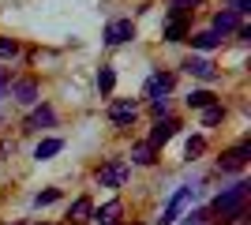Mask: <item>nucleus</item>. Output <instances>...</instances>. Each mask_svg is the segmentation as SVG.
I'll list each match as a JSON object with an SVG mask.
<instances>
[{
    "mask_svg": "<svg viewBox=\"0 0 251 225\" xmlns=\"http://www.w3.org/2000/svg\"><path fill=\"white\" fill-rule=\"evenodd\" d=\"M240 210H248V184H244V180L232 184V188H225V192L214 199V214H221L225 222H232Z\"/></svg>",
    "mask_w": 251,
    "mask_h": 225,
    "instance_id": "nucleus-1",
    "label": "nucleus"
},
{
    "mask_svg": "<svg viewBox=\"0 0 251 225\" xmlns=\"http://www.w3.org/2000/svg\"><path fill=\"white\" fill-rule=\"evenodd\" d=\"M248 158H251V143H240V147L225 150V154L218 158V169L221 173H240L244 165H248Z\"/></svg>",
    "mask_w": 251,
    "mask_h": 225,
    "instance_id": "nucleus-2",
    "label": "nucleus"
},
{
    "mask_svg": "<svg viewBox=\"0 0 251 225\" xmlns=\"http://www.w3.org/2000/svg\"><path fill=\"white\" fill-rule=\"evenodd\" d=\"M131 38H135V23L131 19H116V23L105 26V42L109 45H124V42H131Z\"/></svg>",
    "mask_w": 251,
    "mask_h": 225,
    "instance_id": "nucleus-3",
    "label": "nucleus"
},
{
    "mask_svg": "<svg viewBox=\"0 0 251 225\" xmlns=\"http://www.w3.org/2000/svg\"><path fill=\"white\" fill-rule=\"evenodd\" d=\"M52 124H56V113H52L49 105H38V109L30 113V117H26L23 131H42V128H52Z\"/></svg>",
    "mask_w": 251,
    "mask_h": 225,
    "instance_id": "nucleus-4",
    "label": "nucleus"
},
{
    "mask_svg": "<svg viewBox=\"0 0 251 225\" xmlns=\"http://www.w3.org/2000/svg\"><path fill=\"white\" fill-rule=\"evenodd\" d=\"M98 180L109 184V188H120V184L127 180V165H124V161H109L105 169H98Z\"/></svg>",
    "mask_w": 251,
    "mask_h": 225,
    "instance_id": "nucleus-5",
    "label": "nucleus"
},
{
    "mask_svg": "<svg viewBox=\"0 0 251 225\" xmlns=\"http://www.w3.org/2000/svg\"><path fill=\"white\" fill-rule=\"evenodd\" d=\"M176 128H180V124H176V120H169V117H165V120H157L154 131H150V147H165V143L176 135Z\"/></svg>",
    "mask_w": 251,
    "mask_h": 225,
    "instance_id": "nucleus-6",
    "label": "nucleus"
},
{
    "mask_svg": "<svg viewBox=\"0 0 251 225\" xmlns=\"http://www.w3.org/2000/svg\"><path fill=\"white\" fill-rule=\"evenodd\" d=\"M188 199H191V188H180V192L173 195V203L165 206V214H161V222H157V225H173V222H176V214L184 210V203H188Z\"/></svg>",
    "mask_w": 251,
    "mask_h": 225,
    "instance_id": "nucleus-7",
    "label": "nucleus"
},
{
    "mask_svg": "<svg viewBox=\"0 0 251 225\" xmlns=\"http://www.w3.org/2000/svg\"><path fill=\"white\" fill-rule=\"evenodd\" d=\"M135 101H113V109H109V117L116 120V124H131V120H135Z\"/></svg>",
    "mask_w": 251,
    "mask_h": 225,
    "instance_id": "nucleus-8",
    "label": "nucleus"
},
{
    "mask_svg": "<svg viewBox=\"0 0 251 225\" xmlns=\"http://www.w3.org/2000/svg\"><path fill=\"white\" fill-rule=\"evenodd\" d=\"M240 26V15L236 11H221V15H214V34H232Z\"/></svg>",
    "mask_w": 251,
    "mask_h": 225,
    "instance_id": "nucleus-9",
    "label": "nucleus"
},
{
    "mask_svg": "<svg viewBox=\"0 0 251 225\" xmlns=\"http://www.w3.org/2000/svg\"><path fill=\"white\" fill-rule=\"evenodd\" d=\"M11 94L19 98V101H26V105H34V101H38V86H34L30 79H19V83H11Z\"/></svg>",
    "mask_w": 251,
    "mask_h": 225,
    "instance_id": "nucleus-10",
    "label": "nucleus"
},
{
    "mask_svg": "<svg viewBox=\"0 0 251 225\" xmlns=\"http://www.w3.org/2000/svg\"><path fill=\"white\" fill-rule=\"evenodd\" d=\"M169 90H173V75H154V79L147 83V94L150 98H165Z\"/></svg>",
    "mask_w": 251,
    "mask_h": 225,
    "instance_id": "nucleus-11",
    "label": "nucleus"
},
{
    "mask_svg": "<svg viewBox=\"0 0 251 225\" xmlns=\"http://www.w3.org/2000/svg\"><path fill=\"white\" fill-rule=\"evenodd\" d=\"M184 68H188L191 75H199V79H206V83L214 79V64H210V60H202V56H191V60H188Z\"/></svg>",
    "mask_w": 251,
    "mask_h": 225,
    "instance_id": "nucleus-12",
    "label": "nucleus"
},
{
    "mask_svg": "<svg viewBox=\"0 0 251 225\" xmlns=\"http://www.w3.org/2000/svg\"><path fill=\"white\" fill-rule=\"evenodd\" d=\"M60 150H64L60 139H42V143H38V150H34V158H38V161H49L52 154H60Z\"/></svg>",
    "mask_w": 251,
    "mask_h": 225,
    "instance_id": "nucleus-13",
    "label": "nucleus"
},
{
    "mask_svg": "<svg viewBox=\"0 0 251 225\" xmlns=\"http://www.w3.org/2000/svg\"><path fill=\"white\" fill-rule=\"evenodd\" d=\"M94 218H98L101 225H116V222H120V203H116V199H113V203H105Z\"/></svg>",
    "mask_w": 251,
    "mask_h": 225,
    "instance_id": "nucleus-14",
    "label": "nucleus"
},
{
    "mask_svg": "<svg viewBox=\"0 0 251 225\" xmlns=\"http://www.w3.org/2000/svg\"><path fill=\"white\" fill-rule=\"evenodd\" d=\"M221 38L214 30H199V34H191V45H195V49H214V45H218Z\"/></svg>",
    "mask_w": 251,
    "mask_h": 225,
    "instance_id": "nucleus-15",
    "label": "nucleus"
},
{
    "mask_svg": "<svg viewBox=\"0 0 251 225\" xmlns=\"http://www.w3.org/2000/svg\"><path fill=\"white\" fill-rule=\"evenodd\" d=\"M72 222H90V199H75L72 203Z\"/></svg>",
    "mask_w": 251,
    "mask_h": 225,
    "instance_id": "nucleus-16",
    "label": "nucleus"
},
{
    "mask_svg": "<svg viewBox=\"0 0 251 225\" xmlns=\"http://www.w3.org/2000/svg\"><path fill=\"white\" fill-rule=\"evenodd\" d=\"M188 105L191 109H206V105H214V94H210V90H191V94H188Z\"/></svg>",
    "mask_w": 251,
    "mask_h": 225,
    "instance_id": "nucleus-17",
    "label": "nucleus"
},
{
    "mask_svg": "<svg viewBox=\"0 0 251 225\" xmlns=\"http://www.w3.org/2000/svg\"><path fill=\"white\" fill-rule=\"evenodd\" d=\"M113 86H116V72H113V68H101V72H98V90L109 94Z\"/></svg>",
    "mask_w": 251,
    "mask_h": 225,
    "instance_id": "nucleus-18",
    "label": "nucleus"
},
{
    "mask_svg": "<svg viewBox=\"0 0 251 225\" xmlns=\"http://www.w3.org/2000/svg\"><path fill=\"white\" fill-rule=\"evenodd\" d=\"M221 120H225V109L221 105H206L202 109V124H206V128H214V124H221Z\"/></svg>",
    "mask_w": 251,
    "mask_h": 225,
    "instance_id": "nucleus-19",
    "label": "nucleus"
},
{
    "mask_svg": "<svg viewBox=\"0 0 251 225\" xmlns=\"http://www.w3.org/2000/svg\"><path fill=\"white\" fill-rule=\"evenodd\" d=\"M131 161H135V165H150V161H154V147H150V143L135 147V150H131Z\"/></svg>",
    "mask_w": 251,
    "mask_h": 225,
    "instance_id": "nucleus-20",
    "label": "nucleus"
},
{
    "mask_svg": "<svg viewBox=\"0 0 251 225\" xmlns=\"http://www.w3.org/2000/svg\"><path fill=\"white\" fill-rule=\"evenodd\" d=\"M56 199H60V192H56V188H49V192H38V195H34V203H38V206H49V203H56Z\"/></svg>",
    "mask_w": 251,
    "mask_h": 225,
    "instance_id": "nucleus-21",
    "label": "nucleus"
},
{
    "mask_svg": "<svg viewBox=\"0 0 251 225\" xmlns=\"http://www.w3.org/2000/svg\"><path fill=\"white\" fill-rule=\"evenodd\" d=\"M15 53H19V45L8 42V38H0V56H15Z\"/></svg>",
    "mask_w": 251,
    "mask_h": 225,
    "instance_id": "nucleus-22",
    "label": "nucleus"
},
{
    "mask_svg": "<svg viewBox=\"0 0 251 225\" xmlns=\"http://www.w3.org/2000/svg\"><path fill=\"white\" fill-rule=\"evenodd\" d=\"M202 147H206V143H202V135H195V139H188V158H191V154H202Z\"/></svg>",
    "mask_w": 251,
    "mask_h": 225,
    "instance_id": "nucleus-23",
    "label": "nucleus"
},
{
    "mask_svg": "<svg viewBox=\"0 0 251 225\" xmlns=\"http://www.w3.org/2000/svg\"><path fill=\"white\" fill-rule=\"evenodd\" d=\"M202 0H173V8L176 11H191V8H199Z\"/></svg>",
    "mask_w": 251,
    "mask_h": 225,
    "instance_id": "nucleus-24",
    "label": "nucleus"
},
{
    "mask_svg": "<svg viewBox=\"0 0 251 225\" xmlns=\"http://www.w3.org/2000/svg\"><path fill=\"white\" fill-rule=\"evenodd\" d=\"M150 109H154V117H165V113H169V101H165V98H154V105H150Z\"/></svg>",
    "mask_w": 251,
    "mask_h": 225,
    "instance_id": "nucleus-25",
    "label": "nucleus"
},
{
    "mask_svg": "<svg viewBox=\"0 0 251 225\" xmlns=\"http://www.w3.org/2000/svg\"><path fill=\"white\" fill-rule=\"evenodd\" d=\"M232 4V11H236V15H244V11H251V0H229Z\"/></svg>",
    "mask_w": 251,
    "mask_h": 225,
    "instance_id": "nucleus-26",
    "label": "nucleus"
},
{
    "mask_svg": "<svg viewBox=\"0 0 251 225\" xmlns=\"http://www.w3.org/2000/svg\"><path fill=\"white\" fill-rule=\"evenodd\" d=\"M236 38H240V42H251V26H236Z\"/></svg>",
    "mask_w": 251,
    "mask_h": 225,
    "instance_id": "nucleus-27",
    "label": "nucleus"
}]
</instances>
